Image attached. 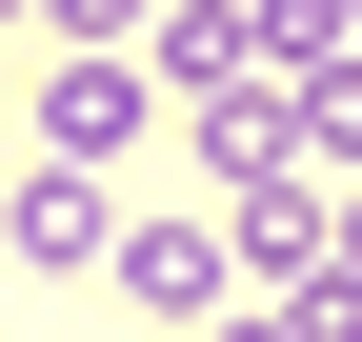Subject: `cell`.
<instances>
[{"instance_id": "obj_1", "label": "cell", "mask_w": 362, "mask_h": 342, "mask_svg": "<svg viewBox=\"0 0 362 342\" xmlns=\"http://www.w3.org/2000/svg\"><path fill=\"white\" fill-rule=\"evenodd\" d=\"M21 121H40V161H81V182H101V161L161 121V61H141V40H61V61L21 81Z\"/></svg>"}, {"instance_id": "obj_2", "label": "cell", "mask_w": 362, "mask_h": 342, "mask_svg": "<svg viewBox=\"0 0 362 342\" xmlns=\"http://www.w3.org/2000/svg\"><path fill=\"white\" fill-rule=\"evenodd\" d=\"M101 282H121L161 342H202L221 302H242V242H221V201H161V222H121V262H101Z\"/></svg>"}, {"instance_id": "obj_3", "label": "cell", "mask_w": 362, "mask_h": 342, "mask_svg": "<svg viewBox=\"0 0 362 342\" xmlns=\"http://www.w3.org/2000/svg\"><path fill=\"white\" fill-rule=\"evenodd\" d=\"M0 242H21L40 282H101V262H121V182H81V161H40V182L0 201Z\"/></svg>"}, {"instance_id": "obj_4", "label": "cell", "mask_w": 362, "mask_h": 342, "mask_svg": "<svg viewBox=\"0 0 362 342\" xmlns=\"http://www.w3.org/2000/svg\"><path fill=\"white\" fill-rule=\"evenodd\" d=\"M141 61H161V101H242V81H262V40H242V0H161V40H141Z\"/></svg>"}, {"instance_id": "obj_5", "label": "cell", "mask_w": 362, "mask_h": 342, "mask_svg": "<svg viewBox=\"0 0 362 342\" xmlns=\"http://www.w3.org/2000/svg\"><path fill=\"white\" fill-rule=\"evenodd\" d=\"M282 141L322 161V182H362V61H302L282 81Z\"/></svg>"}, {"instance_id": "obj_6", "label": "cell", "mask_w": 362, "mask_h": 342, "mask_svg": "<svg viewBox=\"0 0 362 342\" xmlns=\"http://www.w3.org/2000/svg\"><path fill=\"white\" fill-rule=\"evenodd\" d=\"M202 342H302V302H221V322H202Z\"/></svg>"}, {"instance_id": "obj_7", "label": "cell", "mask_w": 362, "mask_h": 342, "mask_svg": "<svg viewBox=\"0 0 362 342\" xmlns=\"http://www.w3.org/2000/svg\"><path fill=\"white\" fill-rule=\"evenodd\" d=\"M342 282H362V182H342Z\"/></svg>"}, {"instance_id": "obj_8", "label": "cell", "mask_w": 362, "mask_h": 342, "mask_svg": "<svg viewBox=\"0 0 362 342\" xmlns=\"http://www.w3.org/2000/svg\"><path fill=\"white\" fill-rule=\"evenodd\" d=\"M342 40H362V0H342Z\"/></svg>"}, {"instance_id": "obj_9", "label": "cell", "mask_w": 362, "mask_h": 342, "mask_svg": "<svg viewBox=\"0 0 362 342\" xmlns=\"http://www.w3.org/2000/svg\"><path fill=\"white\" fill-rule=\"evenodd\" d=\"M0 101H21V81H0Z\"/></svg>"}]
</instances>
